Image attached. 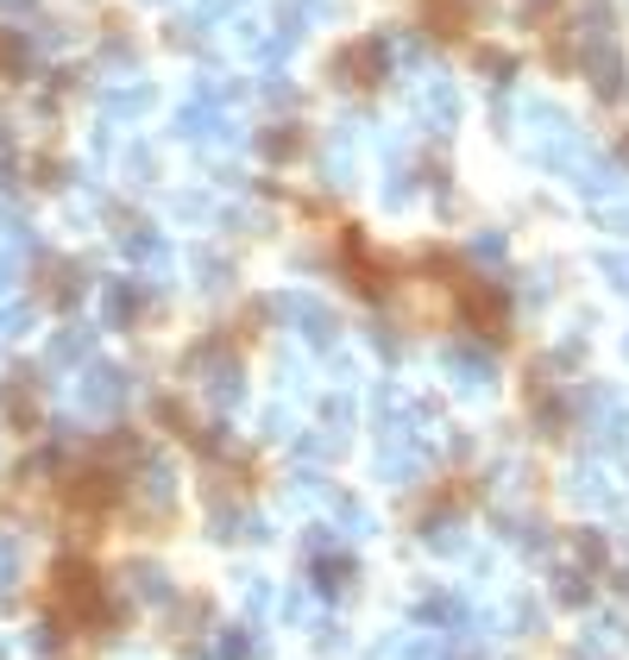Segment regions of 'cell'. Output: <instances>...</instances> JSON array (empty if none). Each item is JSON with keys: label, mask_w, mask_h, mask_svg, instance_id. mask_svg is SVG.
I'll return each mask as SVG.
<instances>
[{"label": "cell", "mask_w": 629, "mask_h": 660, "mask_svg": "<svg viewBox=\"0 0 629 660\" xmlns=\"http://www.w3.org/2000/svg\"><path fill=\"white\" fill-rule=\"evenodd\" d=\"M409 114H416L428 132L459 127V89H453V76H422V82H416V95H409Z\"/></svg>", "instance_id": "6da1fadb"}, {"label": "cell", "mask_w": 629, "mask_h": 660, "mask_svg": "<svg viewBox=\"0 0 629 660\" xmlns=\"http://www.w3.org/2000/svg\"><path fill=\"white\" fill-rule=\"evenodd\" d=\"M126 397H132V378H126L120 365H89L82 384H75V403L89 409V415H114Z\"/></svg>", "instance_id": "7a4b0ae2"}, {"label": "cell", "mask_w": 629, "mask_h": 660, "mask_svg": "<svg viewBox=\"0 0 629 660\" xmlns=\"http://www.w3.org/2000/svg\"><path fill=\"white\" fill-rule=\"evenodd\" d=\"M139 308H145V290H139L132 278H107V283H101V321H107V328H126Z\"/></svg>", "instance_id": "3957f363"}, {"label": "cell", "mask_w": 629, "mask_h": 660, "mask_svg": "<svg viewBox=\"0 0 629 660\" xmlns=\"http://www.w3.org/2000/svg\"><path fill=\"white\" fill-rule=\"evenodd\" d=\"M151 82H120V89H101V114L107 120H145L151 114Z\"/></svg>", "instance_id": "277c9868"}, {"label": "cell", "mask_w": 629, "mask_h": 660, "mask_svg": "<svg viewBox=\"0 0 629 660\" xmlns=\"http://www.w3.org/2000/svg\"><path fill=\"white\" fill-rule=\"evenodd\" d=\"M32 63H38V38L20 32V26H0V76L25 82L32 76Z\"/></svg>", "instance_id": "5b68a950"}, {"label": "cell", "mask_w": 629, "mask_h": 660, "mask_svg": "<svg viewBox=\"0 0 629 660\" xmlns=\"http://www.w3.org/2000/svg\"><path fill=\"white\" fill-rule=\"evenodd\" d=\"M447 384H459V390H485V384H491V353H478V346H453V353H447Z\"/></svg>", "instance_id": "8992f818"}, {"label": "cell", "mask_w": 629, "mask_h": 660, "mask_svg": "<svg viewBox=\"0 0 629 660\" xmlns=\"http://www.w3.org/2000/svg\"><path fill=\"white\" fill-rule=\"evenodd\" d=\"M38 290H45V303L70 308L75 296H82V290H89V278H82V271H75V264H63V258H45V283H38Z\"/></svg>", "instance_id": "52a82bcc"}, {"label": "cell", "mask_w": 629, "mask_h": 660, "mask_svg": "<svg viewBox=\"0 0 629 660\" xmlns=\"http://www.w3.org/2000/svg\"><path fill=\"white\" fill-rule=\"evenodd\" d=\"M126 585H132V598H145V604H171V573L151 566V559L126 566Z\"/></svg>", "instance_id": "ba28073f"}, {"label": "cell", "mask_w": 629, "mask_h": 660, "mask_svg": "<svg viewBox=\"0 0 629 660\" xmlns=\"http://www.w3.org/2000/svg\"><path fill=\"white\" fill-rule=\"evenodd\" d=\"M95 353V328H63V333H50V365H82V358Z\"/></svg>", "instance_id": "9c48e42d"}, {"label": "cell", "mask_w": 629, "mask_h": 660, "mask_svg": "<svg viewBox=\"0 0 629 660\" xmlns=\"http://www.w3.org/2000/svg\"><path fill=\"white\" fill-rule=\"evenodd\" d=\"M189 271H196L201 290H226V283H233V264H226L221 252H196L189 258Z\"/></svg>", "instance_id": "30bf717a"}, {"label": "cell", "mask_w": 629, "mask_h": 660, "mask_svg": "<svg viewBox=\"0 0 629 660\" xmlns=\"http://www.w3.org/2000/svg\"><path fill=\"white\" fill-rule=\"evenodd\" d=\"M20 573H25L20 541H13V534H0V591H13V585H20Z\"/></svg>", "instance_id": "8fae6325"}, {"label": "cell", "mask_w": 629, "mask_h": 660, "mask_svg": "<svg viewBox=\"0 0 629 660\" xmlns=\"http://www.w3.org/2000/svg\"><path fill=\"white\" fill-rule=\"evenodd\" d=\"M126 170H132V182H151V177H158V152L132 145V152H126Z\"/></svg>", "instance_id": "7c38bea8"}, {"label": "cell", "mask_w": 629, "mask_h": 660, "mask_svg": "<svg viewBox=\"0 0 629 660\" xmlns=\"http://www.w3.org/2000/svg\"><path fill=\"white\" fill-rule=\"evenodd\" d=\"M598 271L610 278V290H629V252H604Z\"/></svg>", "instance_id": "4fadbf2b"}, {"label": "cell", "mask_w": 629, "mask_h": 660, "mask_svg": "<svg viewBox=\"0 0 629 660\" xmlns=\"http://www.w3.org/2000/svg\"><path fill=\"white\" fill-rule=\"evenodd\" d=\"M604 227L617 233V239H629V196H617V202H604Z\"/></svg>", "instance_id": "5bb4252c"}, {"label": "cell", "mask_w": 629, "mask_h": 660, "mask_svg": "<svg viewBox=\"0 0 629 660\" xmlns=\"http://www.w3.org/2000/svg\"><path fill=\"white\" fill-rule=\"evenodd\" d=\"M554 7H560V0H516V20H523V26H541Z\"/></svg>", "instance_id": "9a60e30c"}, {"label": "cell", "mask_w": 629, "mask_h": 660, "mask_svg": "<svg viewBox=\"0 0 629 660\" xmlns=\"http://www.w3.org/2000/svg\"><path fill=\"white\" fill-rule=\"evenodd\" d=\"M13 283H20V258H13V252H0V303L13 296Z\"/></svg>", "instance_id": "2e32d148"}, {"label": "cell", "mask_w": 629, "mask_h": 660, "mask_svg": "<svg viewBox=\"0 0 629 660\" xmlns=\"http://www.w3.org/2000/svg\"><path fill=\"white\" fill-rule=\"evenodd\" d=\"M25 641H32V648H45V655H50V648H57V623H38V629L25 635Z\"/></svg>", "instance_id": "e0dca14e"}, {"label": "cell", "mask_w": 629, "mask_h": 660, "mask_svg": "<svg viewBox=\"0 0 629 660\" xmlns=\"http://www.w3.org/2000/svg\"><path fill=\"white\" fill-rule=\"evenodd\" d=\"M25 7H38V0H0V13H25Z\"/></svg>", "instance_id": "ac0fdd59"}, {"label": "cell", "mask_w": 629, "mask_h": 660, "mask_svg": "<svg viewBox=\"0 0 629 660\" xmlns=\"http://www.w3.org/2000/svg\"><path fill=\"white\" fill-rule=\"evenodd\" d=\"M617 164H629V139H624V152H617Z\"/></svg>", "instance_id": "d6986e66"}, {"label": "cell", "mask_w": 629, "mask_h": 660, "mask_svg": "<svg viewBox=\"0 0 629 660\" xmlns=\"http://www.w3.org/2000/svg\"><path fill=\"white\" fill-rule=\"evenodd\" d=\"M624 358H629V340H624Z\"/></svg>", "instance_id": "ffe728a7"}, {"label": "cell", "mask_w": 629, "mask_h": 660, "mask_svg": "<svg viewBox=\"0 0 629 660\" xmlns=\"http://www.w3.org/2000/svg\"><path fill=\"white\" fill-rule=\"evenodd\" d=\"M0 655H7V648H0Z\"/></svg>", "instance_id": "44dd1931"}]
</instances>
